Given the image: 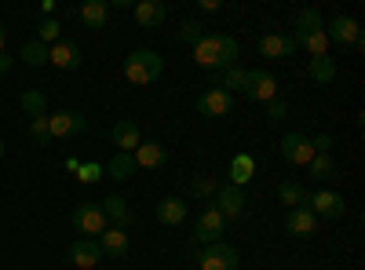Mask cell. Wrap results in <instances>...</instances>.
Wrapping results in <instances>:
<instances>
[{"label": "cell", "instance_id": "4", "mask_svg": "<svg viewBox=\"0 0 365 270\" xmlns=\"http://www.w3.org/2000/svg\"><path fill=\"white\" fill-rule=\"evenodd\" d=\"M48 128H51V139H73L88 128V117L77 110H55L48 113Z\"/></svg>", "mask_w": 365, "mask_h": 270}, {"label": "cell", "instance_id": "35", "mask_svg": "<svg viewBox=\"0 0 365 270\" xmlns=\"http://www.w3.org/2000/svg\"><path fill=\"white\" fill-rule=\"evenodd\" d=\"M29 139L37 146H51V128H48V117H37V121H29Z\"/></svg>", "mask_w": 365, "mask_h": 270}, {"label": "cell", "instance_id": "40", "mask_svg": "<svg viewBox=\"0 0 365 270\" xmlns=\"http://www.w3.org/2000/svg\"><path fill=\"white\" fill-rule=\"evenodd\" d=\"M197 8H201L205 15H216V11H220V0H201V4H197Z\"/></svg>", "mask_w": 365, "mask_h": 270}, {"label": "cell", "instance_id": "13", "mask_svg": "<svg viewBox=\"0 0 365 270\" xmlns=\"http://www.w3.org/2000/svg\"><path fill=\"white\" fill-rule=\"evenodd\" d=\"M285 230H289L292 237H314V234H318V216L311 212L307 204H303V208H289Z\"/></svg>", "mask_w": 365, "mask_h": 270}, {"label": "cell", "instance_id": "12", "mask_svg": "<svg viewBox=\"0 0 365 270\" xmlns=\"http://www.w3.org/2000/svg\"><path fill=\"white\" fill-rule=\"evenodd\" d=\"M70 259H73V266H81V270H96L99 259H103V249H99L96 237H77V242L70 245Z\"/></svg>", "mask_w": 365, "mask_h": 270}, {"label": "cell", "instance_id": "34", "mask_svg": "<svg viewBox=\"0 0 365 270\" xmlns=\"http://www.w3.org/2000/svg\"><path fill=\"white\" fill-rule=\"evenodd\" d=\"M307 168H311L314 179H332V175H336V161H332L329 154H314Z\"/></svg>", "mask_w": 365, "mask_h": 270}, {"label": "cell", "instance_id": "25", "mask_svg": "<svg viewBox=\"0 0 365 270\" xmlns=\"http://www.w3.org/2000/svg\"><path fill=\"white\" fill-rule=\"evenodd\" d=\"M252 175H256V161H252L249 154H237V157L230 161V187H245Z\"/></svg>", "mask_w": 365, "mask_h": 270}, {"label": "cell", "instance_id": "17", "mask_svg": "<svg viewBox=\"0 0 365 270\" xmlns=\"http://www.w3.org/2000/svg\"><path fill=\"white\" fill-rule=\"evenodd\" d=\"M96 242H99L103 256H110V259H125L128 256V230H120V227H106Z\"/></svg>", "mask_w": 365, "mask_h": 270}, {"label": "cell", "instance_id": "31", "mask_svg": "<svg viewBox=\"0 0 365 270\" xmlns=\"http://www.w3.org/2000/svg\"><path fill=\"white\" fill-rule=\"evenodd\" d=\"M325 22H322V11L318 8H303L299 19H296V33H322Z\"/></svg>", "mask_w": 365, "mask_h": 270}, {"label": "cell", "instance_id": "3", "mask_svg": "<svg viewBox=\"0 0 365 270\" xmlns=\"http://www.w3.org/2000/svg\"><path fill=\"white\" fill-rule=\"evenodd\" d=\"M73 227H77L81 237H99L110 223H106V216H103L99 201H84V204L73 208Z\"/></svg>", "mask_w": 365, "mask_h": 270}, {"label": "cell", "instance_id": "18", "mask_svg": "<svg viewBox=\"0 0 365 270\" xmlns=\"http://www.w3.org/2000/svg\"><path fill=\"white\" fill-rule=\"evenodd\" d=\"M230 110H234V95L220 92V88H212V92H205L197 99V113H205V117H227Z\"/></svg>", "mask_w": 365, "mask_h": 270}, {"label": "cell", "instance_id": "42", "mask_svg": "<svg viewBox=\"0 0 365 270\" xmlns=\"http://www.w3.org/2000/svg\"><path fill=\"white\" fill-rule=\"evenodd\" d=\"M4 41H8V33H4V26H0V55H4Z\"/></svg>", "mask_w": 365, "mask_h": 270}, {"label": "cell", "instance_id": "16", "mask_svg": "<svg viewBox=\"0 0 365 270\" xmlns=\"http://www.w3.org/2000/svg\"><path fill=\"white\" fill-rule=\"evenodd\" d=\"M48 63L58 70H81V44L73 41H58L48 48Z\"/></svg>", "mask_w": 365, "mask_h": 270}, {"label": "cell", "instance_id": "23", "mask_svg": "<svg viewBox=\"0 0 365 270\" xmlns=\"http://www.w3.org/2000/svg\"><path fill=\"white\" fill-rule=\"evenodd\" d=\"M99 208H103L106 223L113 219V227H120V230H125V227H128V219H132V212H128V201L120 197V194H110L106 201H99Z\"/></svg>", "mask_w": 365, "mask_h": 270}, {"label": "cell", "instance_id": "33", "mask_svg": "<svg viewBox=\"0 0 365 270\" xmlns=\"http://www.w3.org/2000/svg\"><path fill=\"white\" fill-rule=\"evenodd\" d=\"M22 63H26V66H48V48H44L41 41L22 44Z\"/></svg>", "mask_w": 365, "mask_h": 270}, {"label": "cell", "instance_id": "10", "mask_svg": "<svg viewBox=\"0 0 365 270\" xmlns=\"http://www.w3.org/2000/svg\"><path fill=\"white\" fill-rule=\"evenodd\" d=\"M325 37L329 41H336V44H351V48H361V26L351 19V15H336L329 22L325 29Z\"/></svg>", "mask_w": 365, "mask_h": 270}, {"label": "cell", "instance_id": "6", "mask_svg": "<svg viewBox=\"0 0 365 270\" xmlns=\"http://www.w3.org/2000/svg\"><path fill=\"white\" fill-rule=\"evenodd\" d=\"M245 99H252V103H274L278 99V81H274L270 70H249Z\"/></svg>", "mask_w": 365, "mask_h": 270}, {"label": "cell", "instance_id": "15", "mask_svg": "<svg viewBox=\"0 0 365 270\" xmlns=\"http://www.w3.org/2000/svg\"><path fill=\"white\" fill-rule=\"evenodd\" d=\"M132 161H135V168H150V172H158V168H165L168 154H165V146H161L158 139H143V142H139V150L132 154Z\"/></svg>", "mask_w": 365, "mask_h": 270}, {"label": "cell", "instance_id": "41", "mask_svg": "<svg viewBox=\"0 0 365 270\" xmlns=\"http://www.w3.org/2000/svg\"><path fill=\"white\" fill-rule=\"evenodd\" d=\"M8 70H11V55L4 51V55H0V73H8Z\"/></svg>", "mask_w": 365, "mask_h": 270}, {"label": "cell", "instance_id": "5", "mask_svg": "<svg viewBox=\"0 0 365 270\" xmlns=\"http://www.w3.org/2000/svg\"><path fill=\"white\" fill-rule=\"evenodd\" d=\"M197 266L201 270H237V249L227 245V242H216V245H208L201 256H197Z\"/></svg>", "mask_w": 365, "mask_h": 270}, {"label": "cell", "instance_id": "20", "mask_svg": "<svg viewBox=\"0 0 365 270\" xmlns=\"http://www.w3.org/2000/svg\"><path fill=\"white\" fill-rule=\"evenodd\" d=\"M256 51H259L263 58H289V55L296 51V41H292V37H282V33H267V37H259Z\"/></svg>", "mask_w": 365, "mask_h": 270}, {"label": "cell", "instance_id": "36", "mask_svg": "<svg viewBox=\"0 0 365 270\" xmlns=\"http://www.w3.org/2000/svg\"><path fill=\"white\" fill-rule=\"evenodd\" d=\"M106 172H103V165L99 161H88V165H77V179L81 183H96V179H103Z\"/></svg>", "mask_w": 365, "mask_h": 270}, {"label": "cell", "instance_id": "19", "mask_svg": "<svg viewBox=\"0 0 365 270\" xmlns=\"http://www.w3.org/2000/svg\"><path fill=\"white\" fill-rule=\"evenodd\" d=\"M110 139H113V146L120 150V154H135L139 150V125L135 121H117L113 128H110Z\"/></svg>", "mask_w": 365, "mask_h": 270}, {"label": "cell", "instance_id": "32", "mask_svg": "<svg viewBox=\"0 0 365 270\" xmlns=\"http://www.w3.org/2000/svg\"><path fill=\"white\" fill-rule=\"evenodd\" d=\"M37 41H41L44 48L58 44V41H63V26H58L55 19H41V26H37Z\"/></svg>", "mask_w": 365, "mask_h": 270}, {"label": "cell", "instance_id": "37", "mask_svg": "<svg viewBox=\"0 0 365 270\" xmlns=\"http://www.w3.org/2000/svg\"><path fill=\"white\" fill-rule=\"evenodd\" d=\"M179 37L187 41V44H197V41H201V26H197L194 19H182V26H179Z\"/></svg>", "mask_w": 365, "mask_h": 270}, {"label": "cell", "instance_id": "22", "mask_svg": "<svg viewBox=\"0 0 365 270\" xmlns=\"http://www.w3.org/2000/svg\"><path fill=\"white\" fill-rule=\"evenodd\" d=\"M212 77H216V88H220V92L234 95V92H245V81H249V70H245V66H227V70H220V73H212Z\"/></svg>", "mask_w": 365, "mask_h": 270}, {"label": "cell", "instance_id": "38", "mask_svg": "<svg viewBox=\"0 0 365 270\" xmlns=\"http://www.w3.org/2000/svg\"><path fill=\"white\" fill-rule=\"evenodd\" d=\"M190 194L194 197H212V194H216V183H212L208 175H201V179H194V183H190Z\"/></svg>", "mask_w": 365, "mask_h": 270}, {"label": "cell", "instance_id": "21", "mask_svg": "<svg viewBox=\"0 0 365 270\" xmlns=\"http://www.w3.org/2000/svg\"><path fill=\"white\" fill-rule=\"evenodd\" d=\"M73 15H77L88 29H103V26L110 22V4H106V0H88V4H81Z\"/></svg>", "mask_w": 365, "mask_h": 270}, {"label": "cell", "instance_id": "1", "mask_svg": "<svg viewBox=\"0 0 365 270\" xmlns=\"http://www.w3.org/2000/svg\"><path fill=\"white\" fill-rule=\"evenodd\" d=\"M190 48H194V63L201 70H208V73H220L227 66H237V41L227 37V33H208V37H201Z\"/></svg>", "mask_w": 365, "mask_h": 270}, {"label": "cell", "instance_id": "8", "mask_svg": "<svg viewBox=\"0 0 365 270\" xmlns=\"http://www.w3.org/2000/svg\"><path fill=\"white\" fill-rule=\"evenodd\" d=\"M223 234H227V219L216 212V208H205V212L197 216L194 237L201 245H216V242H223Z\"/></svg>", "mask_w": 365, "mask_h": 270}, {"label": "cell", "instance_id": "28", "mask_svg": "<svg viewBox=\"0 0 365 270\" xmlns=\"http://www.w3.org/2000/svg\"><path fill=\"white\" fill-rule=\"evenodd\" d=\"M307 73H311V81H314V84H332V81H336V63H332L329 55H322V58H311Z\"/></svg>", "mask_w": 365, "mask_h": 270}, {"label": "cell", "instance_id": "24", "mask_svg": "<svg viewBox=\"0 0 365 270\" xmlns=\"http://www.w3.org/2000/svg\"><path fill=\"white\" fill-rule=\"evenodd\" d=\"M182 219H187V201H182V197H165V201H158V223L179 227Z\"/></svg>", "mask_w": 365, "mask_h": 270}, {"label": "cell", "instance_id": "14", "mask_svg": "<svg viewBox=\"0 0 365 270\" xmlns=\"http://www.w3.org/2000/svg\"><path fill=\"white\" fill-rule=\"evenodd\" d=\"M132 15L143 29H158L161 22H168V4H161V0H139V4H132Z\"/></svg>", "mask_w": 365, "mask_h": 270}, {"label": "cell", "instance_id": "27", "mask_svg": "<svg viewBox=\"0 0 365 270\" xmlns=\"http://www.w3.org/2000/svg\"><path fill=\"white\" fill-rule=\"evenodd\" d=\"M22 113L29 117V121H37V117H48V99H44V92H37V88L22 92Z\"/></svg>", "mask_w": 365, "mask_h": 270}, {"label": "cell", "instance_id": "2", "mask_svg": "<svg viewBox=\"0 0 365 270\" xmlns=\"http://www.w3.org/2000/svg\"><path fill=\"white\" fill-rule=\"evenodd\" d=\"M165 73V58L158 51H150V48H139L125 58V77L132 84H154L158 77Z\"/></svg>", "mask_w": 365, "mask_h": 270}, {"label": "cell", "instance_id": "43", "mask_svg": "<svg viewBox=\"0 0 365 270\" xmlns=\"http://www.w3.org/2000/svg\"><path fill=\"white\" fill-rule=\"evenodd\" d=\"M0 161H4V142H0Z\"/></svg>", "mask_w": 365, "mask_h": 270}, {"label": "cell", "instance_id": "30", "mask_svg": "<svg viewBox=\"0 0 365 270\" xmlns=\"http://www.w3.org/2000/svg\"><path fill=\"white\" fill-rule=\"evenodd\" d=\"M292 41H296V48H307V51H311V58H322V55H325V48H329L325 29H322V33H292Z\"/></svg>", "mask_w": 365, "mask_h": 270}, {"label": "cell", "instance_id": "9", "mask_svg": "<svg viewBox=\"0 0 365 270\" xmlns=\"http://www.w3.org/2000/svg\"><path fill=\"white\" fill-rule=\"evenodd\" d=\"M282 157H285L289 165H296V168H307V165H311V157H314V146H311V139H307V135L289 132V135L282 139Z\"/></svg>", "mask_w": 365, "mask_h": 270}, {"label": "cell", "instance_id": "7", "mask_svg": "<svg viewBox=\"0 0 365 270\" xmlns=\"http://www.w3.org/2000/svg\"><path fill=\"white\" fill-rule=\"evenodd\" d=\"M311 212L318 216V219H344V212H347V201H344V194H336V190H318V194H311Z\"/></svg>", "mask_w": 365, "mask_h": 270}, {"label": "cell", "instance_id": "26", "mask_svg": "<svg viewBox=\"0 0 365 270\" xmlns=\"http://www.w3.org/2000/svg\"><path fill=\"white\" fill-rule=\"evenodd\" d=\"M103 172H106L110 179H120V183H125V179H132L139 168H135L132 154H113V157H110V165H103Z\"/></svg>", "mask_w": 365, "mask_h": 270}, {"label": "cell", "instance_id": "29", "mask_svg": "<svg viewBox=\"0 0 365 270\" xmlns=\"http://www.w3.org/2000/svg\"><path fill=\"white\" fill-rule=\"evenodd\" d=\"M278 197H282V204H292V208H303V204H311V194L303 190L299 183H292V179H285V183L278 187Z\"/></svg>", "mask_w": 365, "mask_h": 270}, {"label": "cell", "instance_id": "11", "mask_svg": "<svg viewBox=\"0 0 365 270\" xmlns=\"http://www.w3.org/2000/svg\"><path fill=\"white\" fill-rule=\"evenodd\" d=\"M212 208H216L223 219H237L241 212H245V194H241V187L227 183V187L216 190V204H212Z\"/></svg>", "mask_w": 365, "mask_h": 270}, {"label": "cell", "instance_id": "39", "mask_svg": "<svg viewBox=\"0 0 365 270\" xmlns=\"http://www.w3.org/2000/svg\"><path fill=\"white\" fill-rule=\"evenodd\" d=\"M267 117H270V121H285V117H289V106H285L282 99H274V103H267Z\"/></svg>", "mask_w": 365, "mask_h": 270}]
</instances>
